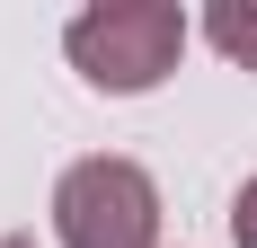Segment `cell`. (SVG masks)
Returning <instances> with one entry per match:
<instances>
[{
    "label": "cell",
    "mask_w": 257,
    "mask_h": 248,
    "mask_svg": "<svg viewBox=\"0 0 257 248\" xmlns=\"http://www.w3.org/2000/svg\"><path fill=\"white\" fill-rule=\"evenodd\" d=\"M0 248H36V239H0Z\"/></svg>",
    "instance_id": "cell-5"
},
{
    "label": "cell",
    "mask_w": 257,
    "mask_h": 248,
    "mask_svg": "<svg viewBox=\"0 0 257 248\" xmlns=\"http://www.w3.org/2000/svg\"><path fill=\"white\" fill-rule=\"evenodd\" d=\"M204 45L239 71H257V0H213L204 9Z\"/></svg>",
    "instance_id": "cell-3"
},
{
    "label": "cell",
    "mask_w": 257,
    "mask_h": 248,
    "mask_svg": "<svg viewBox=\"0 0 257 248\" xmlns=\"http://www.w3.org/2000/svg\"><path fill=\"white\" fill-rule=\"evenodd\" d=\"M186 36H195V18H186L178 0H98V9H80L62 27V53H71V71L89 89L142 98V89H160V80L178 71Z\"/></svg>",
    "instance_id": "cell-1"
},
{
    "label": "cell",
    "mask_w": 257,
    "mask_h": 248,
    "mask_svg": "<svg viewBox=\"0 0 257 248\" xmlns=\"http://www.w3.org/2000/svg\"><path fill=\"white\" fill-rule=\"evenodd\" d=\"M53 239L62 248H160V186L124 151H89L53 186Z\"/></svg>",
    "instance_id": "cell-2"
},
{
    "label": "cell",
    "mask_w": 257,
    "mask_h": 248,
    "mask_svg": "<svg viewBox=\"0 0 257 248\" xmlns=\"http://www.w3.org/2000/svg\"><path fill=\"white\" fill-rule=\"evenodd\" d=\"M231 248H257V177L231 195Z\"/></svg>",
    "instance_id": "cell-4"
}]
</instances>
